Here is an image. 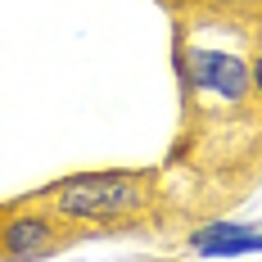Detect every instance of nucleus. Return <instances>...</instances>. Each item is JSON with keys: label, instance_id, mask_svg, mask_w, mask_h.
I'll list each match as a JSON object with an SVG mask.
<instances>
[{"label": "nucleus", "instance_id": "nucleus-1", "mask_svg": "<svg viewBox=\"0 0 262 262\" xmlns=\"http://www.w3.org/2000/svg\"><path fill=\"white\" fill-rule=\"evenodd\" d=\"M158 199L154 177L145 172H77L41 190V204L54 208L68 226L91 222V226H118L131 222Z\"/></svg>", "mask_w": 262, "mask_h": 262}, {"label": "nucleus", "instance_id": "nucleus-2", "mask_svg": "<svg viewBox=\"0 0 262 262\" xmlns=\"http://www.w3.org/2000/svg\"><path fill=\"white\" fill-rule=\"evenodd\" d=\"M177 73H181V86L190 95H204L212 104H226V108L262 104L253 95L249 59L239 50L208 46V41H185V46L177 41Z\"/></svg>", "mask_w": 262, "mask_h": 262}, {"label": "nucleus", "instance_id": "nucleus-3", "mask_svg": "<svg viewBox=\"0 0 262 262\" xmlns=\"http://www.w3.org/2000/svg\"><path fill=\"white\" fill-rule=\"evenodd\" d=\"M63 231L68 222L46 204L9 212L0 222V258H50L63 249Z\"/></svg>", "mask_w": 262, "mask_h": 262}, {"label": "nucleus", "instance_id": "nucleus-4", "mask_svg": "<svg viewBox=\"0 0 262 262\" xmlns=\"http://www.w3.org/2000/svg\"><path fill=\"white\" fill-rule=\"evenodd\" d=\"M190 249L204 253V258H235V253L262 249V231L239 226V222H208V226L190 231Z\"/></svg>", "mask_w": 262, "mask_h": 262}, {"label": "nucleus", "instance_id": "nucleus-5", "mask_svg": "<svg viewBox=\"0 0 262 262\" xmlns=\"http://www.w3.org/2000/svg\"><path fill=\"white\" fill-rule=\"evenodd\" d=\"M185 5L208 18H244L249 27H262V0H185Z\"/></svg>", "mask_w": 262, "mask_h": 262}, {"label": "nucleus", "instance_id": "nucleus-6", "mask_svg": "<svg viewBox=\"0 0 262 262\" xmlns=\"http://www.w3.org/2000/svg\"><path fill=\"white\" fill-rule=\"evenodd\" d=\"M249 77H253V95L262 100V46L249 54Z\"/></svg>", "mask_w": 262, "mask_h": 262}]
</instances>
